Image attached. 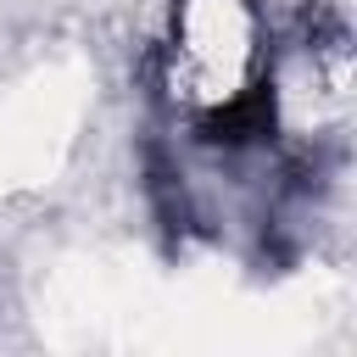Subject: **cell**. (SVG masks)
I'll list each match as a JSON object with an SVG mask.
<instances>
[{
	"label": "cell",
	"mask_w": 357,
	"mask_h": 357,
	"mask_svg": "<svg viewBox=\"0 0 357 357\" xmlns=\"http://www.w3.org/2000/svg\"><path fill=\"white\" fill-rule=\"evenodd\" d=\"M162 56L173 95H184V117L229 100L279 61L273 33L262 28V11L251 0H178Z\"/></svg>",
	"instance_id": "1"
}]
</instances>
